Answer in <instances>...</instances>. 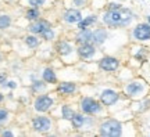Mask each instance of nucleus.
Returning a JSON list of instances; mask_svg holds the SVG:
<instances>
[{
    "label": "nucleus",
    "instance_id": "obj_32",
    "mask_svg": "<svg viewBox=\"0 0 150 137\" xmlns=\"http://www.w3.org/2000/svg\"><path fill=\"white\" fill-rule=\"evenodd\" d=\"M0 83H1V84L6 83V75H4V74L0 75Z\"/></svg>",
    "mask_w": 150,
    "mask_h": 137
},
{
    "label": "nucleus",
    "instance_id": "obj_4",
    "mask_svg": "<svg viewBox=\"0 0 150 137\" xmlns=\"http://www.w3.org/2000/svg\"><path fill=\"white\" fill-rule=\"evenodd\" d=\"M81 111L86 115L92 116H102L106 115V107L102 104L100 100H96L93 97H83L79 103Z\"/></svg>",
    "mask_w": 150,
    "mask_h": 137
},
{
    "label": "nucleus",
    "instance_id": "obj_3",
    "mask_svg": "<svg viewBox=\"0 0 150 137\" xmlns=\"http://www.w3.org/2000/svg\"><path fill=\"white\" fill-rule=\"evenodd\" d=\"M99 134L103 137H121L124 136V122L117 118H106L99 123Z\"/></svg>",
    "mask_w": 150,
    "mask_h": 137
},
{
    "label": "nucleus",
    "instance_id": "obj_16",
    "mask_svg": "<svg viewBox=\"0 0 150 137\" xmlns=\"http://www.w3.org/2000/svg\"><path fill=\"white\" fill-rule=\"evenodd\" d=\"M92 31L91 28H86V29H79V32L76 33L75 36V42L78 44H83V43H93L92 42Z\"/></svg>",
    "mask_w": 150,
    "mask_h": 137
},
{
    "label": "nucleus",
    "instance_id": "obj_18",
    "mask_svg": "<svg viewBox=\"0 0 150 137\" xmlns=\"http://www.w3.org/2000/svg\"><path fill=\"white\" fill-rule=\"evenodd\" d=\"M150 110V97H143L140 100H136V105H134V112L136 114H145Z\"/></svg>",
    "mask_w": 150,
    "mask_h": 137
},
{
    "label": "nucleus",
    "instance_id": "obj_33",
    "mask_svg": "<svg viewBox=\"0 0 150 137\" xmlns=\"http://www.w3.org/2000/svg\"><path fill=\"white\" fill-rule=\"evenodd\" d=\"M1 134H3V136H4V137H7V136H13V133H11L10 130H6V132H3V133H1Z\"/></svg>",
    "mask_w": 150,
    "mask_h": 137
},
{
    "label": "nucleus",
    "instance_id": "obj_1",
    "mask_svg": "<svg viewBox=\"0 0 150 137\" xmlns=\"http://www.w3.org/2000/svg\"><path fill=\"white\" fill-rule=\"evenodd\" d=\"M135 20L136 14L129 7H121L118 10H104L100 15V21L103 25L114 31L129 28Z\"/></svg>",
    "mask_w": 150,
    "mask_h": 137
},
{
    "label": "nucleus",
    "instance_id": "obj_19",
    "mask_svg": "<svg viewBox=\"0 0 150 137\" xmlns=\"http://www.w3.org/2000/svg\"><path fill=\"white\" fill-rule=\"evenodd\" d=\"M97 15L96 14H89L88 17H83L76 25H78V29H86V28H91L93 25L97 24Z\"/></svg>",
    "mask_w": 150,
    "mask_h": 137
},
{
    "label": "nucleus",
    "instance_id": "obj_28",
    "mask_svg": "<svg viewBox=\"0 0 150 137\" xmlns=\"http://www.w3.org/2000/svg\"><path fill=\"white\" fill-rule=\"evenodd\" d=\"M89 4V0H72V6H75L76 8H83Z\"/></svg>",
    "mask_w": 150,
    "mask_h": 137
},
{
    "label": "nucleus",
    "instance_id": "obj_12",
    "mask_svg": "<svg viewBox=\"0 0 150 137\" xmlns=\"http://www.w3.org/2000/svg\"><path fill=\"white\" fill-rule=\"evenodd\" d=\"M131 57L135 58L136 61H139L140 64L147 63L149 60V50L145 46H140V43L138 46H135L134 50H131Z\"/></svg>",
    "mask_w": 150,
    "mask_h": 137
},
{
    "label": "nucleus",
    "instance_id": "obj_20",
    "mask_svg": "<svg viewBox=\"0 0 150 137\" xmlns=\"http://www.w3.org/2000/svg\"><path fill=\"white\" fill-rule=\"evenodd\" d=\"M42 78H43V82H46V83H50V84L57 83V75H56L53 68H45L43 69Z\"/></svg>",
    "mask_w": 150,
    "mask_h": 137
},
{
    "label": "nucleus",
    "instance_id": "obj_6",
    "mask_svg": "<svg viewBox=\"0 0 150 137\" xmlns=\"http://www.w3.org/2000/svg\"><path fill=\"white\" fill-rule=\"evenodd\" d=\"M99 100L102 101V104L106 108H111V107L117 105L120 100H121V94L120 91L111 87H106V89L100 90L99 93Z\"/></svg>",
    "mask_w": 150,
    "mask_h": 137
},
{
    "label": "nucleus",
    "instance_id": "obj_2",
    "mask_svg": "<svg viewBox=\"0 0 150 137\" xmlns=\"http://www.w3.org/2000/svg\"><path fill=\"white\" fill-rule=\"evenodd\" d=\"M122 93L128 100H140L150 93V83L143 78H132L122 86Z\"/></svg>",
    "mask_w": 150,
    "mask_h": 137
},
{
    "label": "nucleus",
    "instance_id": "obj_7",
    "mask_svg": "<svg viewBox=\"0 0 150 137\" xmlns=\"http://www.w3.org/2000/svg\"><path fill=\"white\" fill-rule=\"evenodd\" d=\"M97 67L103 72L112 74V72H117L118 69L121 68V61H120V58L114 57V56H103V57L99 58Z\"/></svg>",
    "mask_w": 150,
    "mask_h": 137
},
{
    "label": "nucleus",
    "instance_id": "obj_11",
    "mask_svg": "<svg viewBox=\"0 0 150 137\" xmlns=\"http://www.w3.org/2000/svg\"><path fill=\"white\" fill-rule=\"evenodd\" d=\"M32 129L38 133H46L52 129V119L47 116H36L32 121Z\"/></svg>",
    "mask_w": 150,
    "mask_h": 137
},
{
    "label": "nucleus",
    "instance_id": "obj_21",
    "mask_svg": "<svg viewBox=\"0 0 150 137\" xmlns=\"http://www.w3.org/2000/svg\"><path fill=\"white\" fill-rule=\"evenodd\" d=\"M25 17H27V20H29V21H36V20H39V17H40V11L38 10V7H31L27 11Z\"/></svg>",
    "mask_w": 150,
    "mask_h": 137
},
{
    "label": "nucleus",
    "instance_id": "obj_34",
    "mask_svg": "<svg viewBox=\"0 0 150 137\" xmlns=\"http://www.w3.org/2000/svg\"><path fill=\"white\" fill-rule=\"evenodd\" d=\"M146 21L150 24V14H147V15H146Z\"/></svg>",
    "mask_w": 150,
    "mask_h": 137
},
{
    "label": "nucleus",
    "instance_id": "obj_36",
    "mask_svg": "<svg viewBox=\"0 0 150 137\" xmlns=\"http://www.w3.org/2000/svg\"><path fill=\"white\" fill-rule=\"evenodd\" d=\"M0 60H1V56H0Z\"/></svg>",
    "mask_w": 150,
    "mask_h": 137
},
{
    "label": "nucleus",
    "instance_id": "obj_29",
    "mask_svg": "<svg viewBox=\"0 0 150 137\" xmlns=\"http://www.w3.org/2000/svg\"><path fill=\"white\" fill-rule=\"evenodd\" d=\"M28 3L32 7H40V6L45 4V0H28Z\"/></svg>",
    "mask_w": 150,
    "mask_h": 137
},
{
    "label": "nucleus",
    "instance_id": "obj_24",
    "mask_svg": "<svg viewBox=\"0 0 150 137\" xmlns=\"http://www.w3.org/2000/svg\"><path fill=\"white\" fill-rule=\"evenodd\" d=\"M45 87H46V82L43 83L42 80H33L32 86H31L32 91H35V93H42L43 90H45Z\"/></svg>",
    "mask_w": 150,
    "mask_h": 137
},
{
    "label": "nucleus",
    "instance_id": "obj_23",
    "mask_svg": "<svg viewBox=\"0 0 150 137\" xmlns=\"http://www.w3.org/2000/svg\"><path fill=\"white\" fill-rule=\"evenodd\" d=\"M25 43H27V46L29 48H36L39 46V39L36 36H33V35H28L25 37Z\"/></svg>",
    "mask_w": 150,
    "mask_h": 137
},
{
    "label": "nucleus",
    "instance_id": "obj_15",
    "mask_svg": "<svg viewBox=\"0 0 150 137\" xmlns=\"http://www.w3.org/2000/svg\"><path fill=\"white\" fill-rule=\"evenodd\" d=\"M47 28H50V24H49L46 20H36V21H32L31 24H29V27H28V31L32 32V33H42L45 29H47Z\"/></svg>",
    "mask_w": 150,
    "mask_h": 137
},
{
    "label": "nucleus",
    "instance_id": "obj_17",
    "mask_svg": "<svg viewBox=\"0 0 150 137\" xmlns=\"http://www.w3.org/2000/svg\"><path fill=\"white\" fill-rule=\"evenodd\" d=\"M76 84L72 83V82H63L57 86V93L60 94H65V96H70V94H74L76 91Z\"/></svg>",
    "mask_w": 150,
    "mask_h": 137
},
{
    "label": "nucleus",
    "instance_id": "obj_5",
    "mask_svg": "<svg viewBox=\"0 0 150 137\" xmlns=\"http://www.w3.org/2000/svg\"><path fill=\"white\" fill-rule=\"evenodd\" d=\"M129 37L132 42L136 43H150V24L147 21L138 22L135 24L131 32H129Z\"/></svg>",
    "mask_w": 150,
    "mask_h": 137
},
{
    "label": "nucleus",
    "instance_id": "obj_27",
    "mask_svg": "<svg viewBox=\"0 0 150 137\" xmlns=\"http://www.w3.org/2000/svg\"><path fill=\"white\" fill-rule=\"evenodd\" d=\"M121 7H124V4L120 1H108L107 6H106V10H118Z\"/></svg>",
    "mask_w": 150,
    "mask_h": 137
},
{
    "label": "nucleus",
    "instance_id": "obj_25",
    "mask_svg": "<svg viewBox=\"0 0 150 137\" xmlns=\"http://www.w3.org/2000/svg\"><path fill=\"white\" fill-rule=\"evenodd\" d=\"M40 36H42L43 40H47V42H50V40H53V39H54L56 33H54V31L52 29V28H47V29H45V31L40 33Z\"/></svg>",
    "mask_w": 150,
    "mask_h": 137
},
{
    "label": "nucleus",
    "instance_id": "obj_10",
    "mask_svg": "<svg viewBox=\"0 0 150 137\" xmlns=\"http://www.w3.org/2000/svg\"><path fill=\"white\" fill-rule=\"evenodd\" d=\"M110 35L111 33H110V29L107 27L96 28V29H93V33H92V42L95 43L97 47H102L110 39Z\"/></svg>",
    "mask_w": 150,
    "mask_h": 137
},
{
    "label": "nucleus",
    "instance_id": "obj_30",
    "mask_svg": "<svg viewBox=\"0 0 150 137\" xmlns=\"http://www.w3.org/2000/svg\"><path fill=\"white\" fill-rule=\"evenodd\" d=\"M7 116H8V112L6 110H0V122H3L7 119Z\"/></svg>",
    "mask_w": 150,
    "mask_h": 137
},
{
    "label": "nucleus",
    "instance_id": "obj_22",
    "mask_svg": "<svg viewBox=\"0 0 150 137\" xmlns=\"http://www.w3.org/2000/svg\"><path fill=\"white\" fill-rule=\"evenodd\" d=\"M74 114H75L74 110H72L70 105H63V107H61V116H63L64 119L71 121V118H72V115H74Z\"/></svg>",
    "mask_w": 150,
    "mask_h": 137
},
{
    "label": "nucleus",
    "instance_id": "obj_8",
    "mask_svg": "<svg viewBox=\"0 0 150 137\" xmlns=\"http://www.w3.org/2000/svg\"><path fill=\"white\" fill-rule=\"evenodd\" d=\"M76 54L81 60H93L99 54V47L95 43H83L78 44L76 47Z\"/></svg>",
    "mask_w": 150,
    "mask_h": 137
},
{
    "label": "nucleus",
    "instance_id": "obj_35",
    "mask_svg": "<svg viewBox=\"0 0 150 137\" xmlns=\"http://www.w3.org/2000/svg\"><path fill=\"white\" fill-rule=\"evenodd\" d=\"M0 101H3V94H0Z\"/></svg>",
    "mask_w": 150,
    "mask_h": 137
},
{
    "label": "nucleus",
    "instance_id": "obj_14",
    "mask_svg": "<svg viewBox=\"0 0 150 137\" xmlns=\"http://www.w3.org/2000/svg\"><path fill=\"white\" fill-rule=\"evenodd\" d=\"M56 50H57V53H59L61 57H68V56H71V54L74 53L75 48L70 42H67V40H60V42L56 44Z\"/></svg>",
    "mask_w": 150,
    "mask_h": 137
},
{
    "label": "nucleus",
    "instance_id": "obj_26",
    "mask_svg": "<svg viewBox=\"0 0 150 137\" xmlns=\"http://www.w3.org/2000/svg\"><path fill=\"white\" fill-rule=\"evenodd\" d=\"M11 24V18L8 15H0V29H6V28H8Z\"/></svg>",
    "mask_w": 150,
    "mask_h": 137
},
{
    "label": "nucleus",
    "instance_id": "obj_9",
    "mask_svg": "<svg viewBox=\"0 0 150 137\" xmlns=\"http://www.w3.org/2000/svg\"><path fill=\"white\" fill-rule=\"evenodd\" d=\"M53 105H54V98L47 94H39L36 97L35 103H33V108H35L38 112H40V114L49 111Z\"/></svg>",
    "mask_w": 150,
    "mask_h": 137
},
{
    "label": "nucleus",
    "instance_id": "obj_31",
    "mask_svg": "<svg viewBox=\"0 0 150 137\" xmlns=\"http://www.w3.org/2000/svg\"><path fill=\"white\" fill-rule=\"evenodd\" d=\"M16 86V82H7V87H10V89H14Z\"/></svg>",
    "mask_w": 150,
    "mask_h": 137
},
{
    "label": "nucleus",
    "instance_id": "obj_13",
    "mask_svg": "<svg viewBox=\"0 0 150 137\" xmlns=\"http://www.w3.org/2000/svg\"><path fill=\"white\" fill-rule=\"evenodd\" d=\"M63 18H64L65 22H68V24H78V22L83 18L82 17V13L79 11V8H68V10L64 11V14H63Z\"/></svg>",
    "mask_w": 150,
    "mask_h": 137
}]
</instances>
